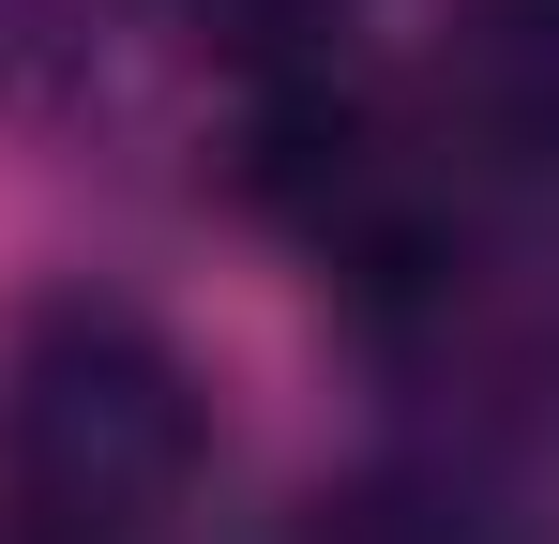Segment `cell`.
Masks as SVG:
<instances>
[{
  "label": "cell",
  "mask_w": 559,
  "mask_h": 544,
  "mask_svg": "<svg viewBox=\"0 0 559 544\" xmlns=\"http://www.w3.org/2000/svg\"><path fill=\"white\" fill-rule=\"evenodd\" d=\"M333 287H348L364 378L393 393L408 453L484 469V484L559 469V212L545 197L424 181L393 227L333 258Z\"/></svg>",
  "instance_id": "6da1fadb"
},
{
  "label": "cell",
  "mask_w": 559,
  "mask_h": 544,
  "mask_svg": "<svg viewBox=\"0 0 559 544\" xmlns=\"http://www.w3.org/2000/svg\"><path fill=\"white\" fill-rule=\"evenodd\" d=\"M212 393L167 318L61 287L0 363V544H197Z\"/></svg>",
  "instance_id": "7a4b0ae2"
},
{
  "label": "cell",
  "mask_w": 559,
  "mask_h": 544,
  "mask_svg": "<svg viewBox=\"0 0 559 544\" xmlns=\"http://www.w3.org/2000/svg\"><path fill=\"white\" fill-rule=\"evenodd\" d=\"M408 137L439 152V181L559 197V0H439Z\"/></svg>",
  "instance_id": "3957f363"
},
{
  "label": "cell",
  "mask_w": 559,
  "mask_h": 544,
  "mask_svg": "<svg viewBox=\"0 0 559 544\" xmlns=\"http://www.w3.org/2000/svg\"><path fill=\"white\" fill-rule=\"evenodd\" d=\"M287 544H559V530L530 515V484H484V469H439V453H393V469H364V484L302 499Z\"/></svg>",
  "instance_id": "277c9868"
},
{
  "label": "cell",
  "mask_w": 559,
  "mask_h": 544,
  "mask_svg": "<svg viewBox=\"0 0 559 544\" xmlns=\"http://www.w3.org/2000/svg\"><path fill=\"white\" fill-rule=\"evenodd\" d=\"M121 46V0H0V106H76Z\"/></svg>",
  "instance_id": "5b68a950"
}]
</instances>
